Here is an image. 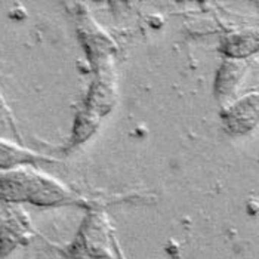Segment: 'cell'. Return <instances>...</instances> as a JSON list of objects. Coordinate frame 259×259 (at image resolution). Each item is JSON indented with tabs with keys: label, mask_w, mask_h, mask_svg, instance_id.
<instances>
[{
	"label": "cell",
	"mask_w": 259,
	"mask_h": 259,
	"mask_svg": "<svg viewBox=\"0 0 259 259\" xmlns=\"http://www.w3.org/2000/svg\"><path fill=\"white\" fill-rule=\"evenodd\" d=\"M222 49L225 55L231 60H246L258 51V34L256 31L234 33L227 37Z\"/></svg>",
	"instance_id": "8992f818"
},
{
	"label": "cell",
	"mask_w": 259,
	"mask_h": 259,
	"mask_svg": "<svg viewBox=\"0 0 259 259\" xmlns=\"http://www.w3.org/2000/svg\"><path fill=\"white\" fill-rule=\"evenodd\" d=\"M0 138L14 141V138L18 140V132L14 123L12 113L9 107L6 105L5 100L0 95Z\"/></svg>",
	"instance_id": "52a82bcc"
},
{
	"label": "cell",
	"mask_w": 259,
	"mask_h": 259,
	"mask_svg": "<svg viewBox=\"0 0 259 259\" xmlns=\"http://www.w3.org/2000/svg\"><path fill=\"white\" fill-rule=\"evenodd\" d=\"M110 239L108 218L101 212H94L83 221L77 237L70 246V252L79 258L113 259Z\"/></svg>",
	"instance_id": "7a4b0ae2"
},
{
	"label": "cell",
	"mask_w": 259,
	"mask_h": 259,
	"mask_svg": "<svg viewBox=\"0 0 259 259\" xmlns=\"http://www.w3.org/2000/svg\"><path fill=\"white\" fill-rule=\"evenodd\" d=\"M0 194L8 201H27L37 206L76 203V194L58 180L22 166L0 174Z\"/></svg>",
	"instance_id": "6da1fadb"
},
{
	"label": "cell",
	"mask_w": 259,
	"mask_h": 259,
	"mask_svg": "<svg viewBox=\"0 0 259 259\" xmlns=\"http://www.w3.org/2000/svg\"><path fill=\"white\" fill-rule=\"evenodd\" d=\"M45 161H54V159L36 154L34 151L21 147L15 141L0 138V169L11 170V169L33 166Z\"/></svg>",
	"instance_id": "5b68a950"
},
{
	"label": "cell",
	"mask_w": 259,
	"mask_h": 259,
	"mask_svg": "<svg viewBox=\"0 0 259 259\" xmlns=\"http://www.w3.org/2000/svg\"><path fill=\"white\" fill-rule=\"evenodd\" d=\"M247 62L246 60H231L222 62L215 80V92L221 102L230 104L240 89V84L246 76Z\"/></svg>",
	"instance_id": "277c9868"
},
{
	"label": "cell",
	"mask_w": 259,
	"mask_h": 259,
	"mask_svg": "<svg viewBox=\"0 0 259 259\" xmlns=\"http://www.w3.org/2000/svg\"><path fill=\"white\" fill-rule=\"evenodd\" d=\"M225 131L233 135L250 132L258 123V92L247 94L227 105L222 114Z\"/></svg>",
	"instance_id": "3957f363"
}]
</instances>
